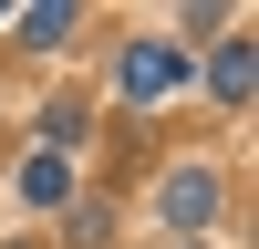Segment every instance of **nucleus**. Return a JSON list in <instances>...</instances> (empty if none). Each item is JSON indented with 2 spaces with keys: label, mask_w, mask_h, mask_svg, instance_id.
I'll return each instance as SVG.
<instances>
[{
  "label": "nucleus",
  "mask_w": 259,
  "mask_h": 249,
  "mask_svg": "<svg viewBox=\"0 0 259 249\" xmlns=\"http://www.w3.org/2000/svg\"><path fill=\"white\" fill-rule=\"evenodd\" d=\"M21 31L52 52V42H73V11H62V0H41V11H21Z\"/></svg>",
  "instance_id": "nucleus-5"
},
{
  "label": "nucleus",
  "mask_w": 259,
  "mask_h": 249,
  "mask_svg": "<svg viewBox=\"0 0 259 249\" xmlns=\"http://www.w3.org/2000/svg\"><path fill=\"white\" fill-rule=\"evenodd\" d=\"M41 135H52V145H41V156H62V145L83 135V104H52V114H41Z\"/></svg>",
  "instance_id": "nucleus-6"
},
{
  "label": "nucleus",
  "mask_w": 259,
  "mask_h": 249,
  "mask_svg": "<svg viewBox=\"0 0 259 249\" xmlns=\"http://www.w3.org/2000/svg\"><path fill=\"white\" fill-rule=\"evenodd\" d=\"M21 197H31V208H62V197H73V166H62V156H31V166H21Z\"/></svg>",
  "instance_id": "nucleus-3"
},
{
  "label": "nucleus",
  "mask_w": 259,
  "mask_h": 249,
  "mask_svg": "<svg viewBox=\"0 0 259 249\" xmlns=\"http://www.w3.org/2000/svg\"><path fill=\"white\" fill-rule=\"evenodd\" d=\"M218 208H228L218 166H177V177L156 187V218H166V228H187V239H197V228H218Z\"/></svg>",
  "instance_id": "nucleus-1"
},
{
  "label": "nucleus",
  "mask_w": 259,
  "mask_h": 249,
  "mask_svg": "<svg viewBox=\"0 0 259 249\" xmlns=\"http://www.w3.org/2000/svg\"><path fill=\"white\" fill-rule=\"evenodd\" d=\"M207 83H218V104H249V42H218L207 52Z\"/></svg>",
  "instance_id": "nucleus-4"
},
{
  "label": "nucleus",
  "mask_w": 259,
  "mask_h": 249,
  "mask_svg": "<svg viewBox=\"0 0 259 249\" xmlns=\"http://www.w3.org/2000/svg\"><path fill=\"white\" fill-rule=\"evenodd\" d=\"M177 83H187L177 42H124V62H114V94L124 104H156V94H177Z\"/></svg>",
  "instance_id": "nucleus-2"
}]
</instances>
